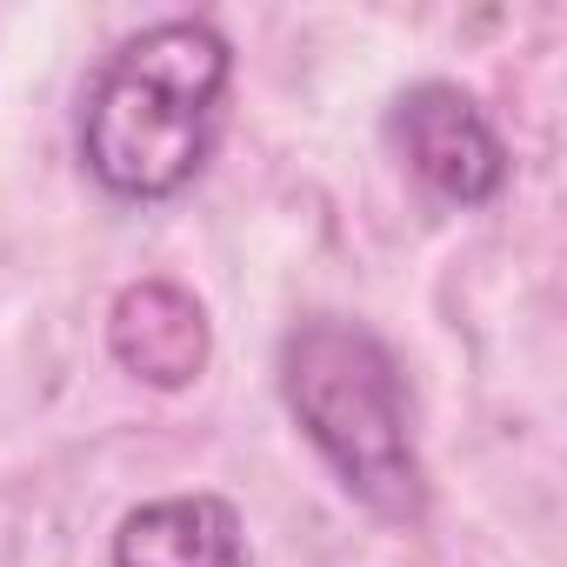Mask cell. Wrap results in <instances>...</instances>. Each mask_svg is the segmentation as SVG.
I'll use <instances>...</instances> for the list:
<instances>
[{"instance_id":"cell-4","label":"cell","mask_w":567,"mask_h":567,"mask_svg":"<svg viewBox=\"0 0 567 567\" xmlns=\"http://www.w3.org/2000/svg\"><path fill=\"white\" fill-rule=\"evenodd\" d=\"M107 354L121 374H134L141 388H187L207 374V354H214V328H207V308L181 288V280H127L107 308Z\"/></svg>"},{"instance_id":"cell-2","label":"cell","mask_w":567,"mask_h":567,"mask_svg":"<svg viewBox=\"0 0 567 567\" xmlns=\"http://www.w3.org/2000/svg\"><path fill=\"white\" fill-rule=\"evenodd\" d=\"M280 401L368 514L421 520L427 481L408 434V388L374 328L341 315L295 321L280 341Z\"/></svg>"},{"instance_id":"cell-3","label":"cell","mask_w":567,"mask_h":567,"mask_svg":"<svg viewBox=\"0 0 567 567\" xmlns=\"http://www.w3.org/2000/svg\"><path fill=\"white\" fill-rule=\"evenodd\" d=\"M388 141L454 207H481L507 187V147H501L494 121L481 114V101L454 81L408 87L388 114Z\"/></svg>"},{"instance_id":"cell-1","label":"cell","mask_w":567,"mask_h":567,"mask_svg":"<svg viewBox=\"0 0 567 567\" xmlns=\"http://www.w3.org/2000/svg\"><path fill=\"white\" fill-rule=\"evenodd\" d=\"M234 48L207 21H154L127 34L87 81L81 161L114 200L181 194L214 147Z\"/></svg>"},{"instance_id":"cell-5","label":"cell","mask_w":567,"mask_h":567,"mask_svg":"<svg viewBox=\"0 0 567 567\" xmlns=\"http://www.w3.org/2000/svg\"><path fill=\"white\" fill-rule=\"evenodd\" d=\"M107 560L114 567H254L247 527L220 494H167L121 514Z\"/></svg>"}]
</instances>
